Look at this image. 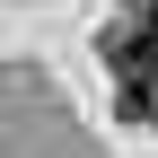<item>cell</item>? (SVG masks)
Returning a JSON list of instances; mask_svg holds the SVG:
<instances>
[{"label":"cell","mask_w":158,"mask_h":158,"mask_svg":"<svg viewBox=\"0 0 158 158\" xmlns=\"http://www.w3.org/2000/svg\"><path fill=\"white\" fill-rule=\"evenodd\" d=\"M106 62L132 79V88H141V79H158V9L141 0V9H132V27H114L106 35Z\"/></svg>","instance_id":"cell-1"}]
</instances>
